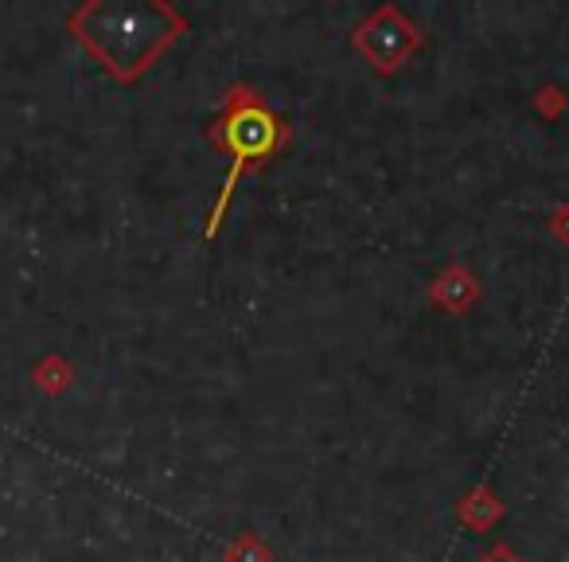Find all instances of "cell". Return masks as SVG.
<instances>
[{"instance_id":"6da1fadb","label":"cell","mask_w":569,"mask_h":562,"mask_svg":"<svg viewBox=\"0 0 569 562\" xmlns=\"http://www.w3.org/2000/svg\"><path fill=\"white\" fill-rule=\"evenodd\" d=\"M227 134H230V152H234V165H230L227 188H222V199H219V207H214V219L222 215V204H227L230 188H234V180L242 176V168L250 165V160H261V157H269V152H273L277 121H273V114H269L266 106L246 102V106H238V110L230 114Z\"/></svg>"}]
</instances>
